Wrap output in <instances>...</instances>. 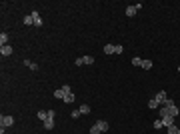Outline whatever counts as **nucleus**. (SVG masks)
<instances>
[{
    "label": "nucleus",
    "mask_w": 180,
    "mask_h": 134,
    "mask_svg": "<svg viewBox=\"0 0 180 134\" xmlns=\"http://www.w3.org/2000/svg\"><path fill=\"white\" fill-rule=\"evenodd\" d=\"M46 112H48V118H54V116H56V112H54V110H46Z\"/></svg>",
    "instance_id": "30"
},
{
    "label": "nucleus",
    "mask_w": 180,
    "mask_h": 134,
    "mask_svg": "<svg viewBox=\"0 0 180 134\" xmlns=\"http://www.w3.org/2000/svg\"><path fill=\"white\" fill-rule=\"evenodd\" d=\"M0 54H2V56H10V54H12V46H10V44L0 46Z\"/></svg>",
    "instance_id": "4"
},
{
    "label": "nucleus",
    "mask_w": 180,
    "mask_h": 134,
    "mask_svg": "<svg viewBox=\"0 0 180 134\" xmlns=\"http://www.w3.org/2000/svg\"><path fill=\"white\" fill-rule=\"evenodd\" d=\"M152 126H154V128H162V126H164V124H162V118L154 120V122H152Z\"/></svg>",
    "instance_id": "23"
},
{
    "label": "nucleus",
    "mask_w": 180,
    "mask_h": 134,
    "mask_svg": "<svg viewBox=\"0 0 180 134\" xmlns=\"http://www.w3.org/2000/svg\"><path fill=\"white\" fill-rule=\"evenodd\" d=\"M12 124H14V116H4V114L0 116V126H2V128H8Z\"/></svg>",
    "instance_id": "1"
},
{
    "label": "nucleus",
    "mask_w": 180,
    "mask_h": 134,
    "mask_svg": "<svg viewBox=\"0 0 180 134\" xmlns=\"http://www.w3.org/2000/svg\"><path fill=\"white\" fill-rule=\"evenodd\" d=\"M74 64H76V66H82V64H84V62H82V56H80V58H76V60H74Z\"/></svg>",
    "instance_id": "29"
},
{
    "label": "nucleus",
    "mask_w": 180,
    "mask_h": 134,
    "mask_svg": "<svg viewBox=\"0 0 180 134\" xmlns=\"http://www.w3.org/2000/svg\"><path fill=\"white\" fill-rule=\"evenodd\" d=\"M148 108H152V110H154V108H160V104L152 98V100H148Z\"/></svg>",
    "instance_id": "20"
},
{
    "label": "nucleus",
    "mask_w": 180,
    "mask_h": 134,
    "mask_svg": "<svg viewBox=\"0 0 180 134\" xmlns=\"http://www.w3.org/2000/svg\"><path fill=\"white\" fill-rule=\"evenodd\" d=\"M136 12H138V10H136V6H134V4H132V6H126V16H130V18H132Z\"/></svg>",
    "instance_id": "11"
},
{
    "label": "nucleus",
    "mask_w": 180,
    "mask_h": 134,
    "mask_svg": "<svg viewBox=\"0 0 180 134\" xmlns=\"http://www.w3.org/2000/svg\"><path fill=\"white\" fill-rule=\"evenodd\" d=\"M54 124H56V122H54V118H46V120H44V128H46V130H52Z\"/></svg>",
    "instance_id": "8"
},
{
    "label": "nucleus",
    "mask_w": 180,
    "mask_h": 134,
    "mask_svg": "<svg viewBox=\"0 0 180 134\" xmlns=\"http://www.w3.org/2000/svg\"><path fill=\"white\" fill-rule=\"evenodd\" d=\"M132 64H134V66H142V58H140V56H134V58H132Z\"/></svg>",
    "instance_id": "22"
},
{
    "label": "nucleus",
    "mask_w": 180,
    "mask_h": 134,
    "mask_svg": "<svg viewBox=\"0 0 180 134\" xmlns=\"http://www.w3.org/2000/svg\"><path fill=\"white\" fill-rule=\"evenodd\" d=\"M8 40H10V38H8V34H6V32H0V46H6V44H8Z\"/></svg>",
    "instance_id": "9"
},
{
    "label": "nucleus",
    "mask_w": 180,
    "mask_h": 134,
    "mask_svg": "<svg viewBox=\"0 0 180 134\" xmlns=\"http://www.w3.org/2000/svg\"><path fill=\"white\" fill-rule=\"evenodd\" d=\"M80 116V110H72V114H70V118H78Z\"/></svg>",
    "instance_id": "28"
},
{
    "label": "nucleus",
    "mask_w": 180,
    "mask_h": 134,
    "mask_svg": "<svg viewBox=\"0 0 180 134\" xmlns=\"http://www.w3.org/2000/svg\"><path fill=\"white\" fill-rule=\"evenodd\" d=\"M24 66H28L30 70H38V64H36V62H32V60H28V58L24 60Z\"/></svg>",
    "instance_id": "10"
},
{
    "label": "nucleus",
    "mask_w": 180,
    "mask_h": 134,
    "mask_svg": "<svg viewBox=\"0 0 180 134\" xmlns=\"http://www.w3.org/2000/svg\"><path fill=\"white\" fill-rule=\"evenodd\" d=\"M142 68H144V70H150V68H152V60H142Z\"/></svg>",
    "instance_id": "21"
},
{
    "label": "nucleus",
    "mask_w": 180,
    "mask_h": 134,
    "mask_svg": "<svg viewBox=\"0 0 180 134\" xmlns=\"http://www.w3.org/2000/svg\"><path fill=\"white\" fill-rule=\"evenodd\" d=\"M166 98H168V96H166V92H164V90H160V92H156V96H154V100H156L158 104H160V106H162V104L166 102Z\"/></svg>",
    "instance_id": "2"
},
{
    "label": "nucleus",
    "mask_w": 180,
    "mask_h": 134,
    "mask_svg": "<svg viewBox=\"0 0 180 134\" xmlns=\"http://www.w3.org/2000/svg\"><path fill=\"white\" fill-rule=\"evenodd\" d=\"M164 116H172V114H170L168 106H164V104H162V106H160V118H164Z\"/></svg>",
    "instance_id": "7"
},
{
    "label": "nucleus",
    "mask_w": 180,
    "mask_h": 134,
    "mask_svg": "<svg viewBox=\"0 0 180 134\" xmlns=\"http://www.w3.org/2000/svg\"><path fill=\"white\" fill-rule=\"evenodd\" d=\"M22 24H26V26H30V24H34V18H32V14H26V16H24V20H22Z\"/></svg>",
    "instance_id": "16"
},
{
    "label": "nucleus",
    "mask_w": 180,
    "mask_h": 134,
    "mask_svg": "<svg viewBox=\"0 0 180 134\" xmlns=\"http://www.w3.org/2000/svg\"><path fill=\"white\" fill-rule=\"evenodd\" d=\"M74 100H76V98H74V92H70V94H66V96L62 98V102H66V104H72Z\"/></svg>",
    "instance_id": "12"
},
{
    "label": "nucleus",
    "mask_w": 180,
    "mask_h": 134,
    "mask_svg": "<svg viewBox=\"0 0 180 134\" xmlns=\"http://www.w3.org/2000/svg\"><path fill=\"white\" fill-rule=\"evenodd\" d=\"M30 14H32V18H34V24H36V26H42V18H40V14H38V12L34 10V12H30Z\"/></svg>",
    "instance_id": "5"
},
{
    "label": "nucleus",
    "mask_w": 180,
    "mask_h": 134,
    "mask_svg": "<svg viewBox=\"0 0 180 134\" xmlns=\"http://www.w3.org/2000/svg\"><path fill=\"white\" fill-rule=\"evenodd\" d=\"M82 62H84V64H94V56L84 54V56H82Z\"/></svg>",
    "instance_id": "14"
},
{
    "label": "nucleus",
    "mask_w": 180,
    "mask_h": 134,
    "mask_svg": "<svg viewBox=\"0 0 180 134\" xmlns=\"http://www.w3.org/2000/svg\"><path fill=\"white\" fill-rule=\"evenodd\" d=\"M94 126H98V128H100V132H106V130L110 128V124L106 122V120H96V124H94Z\"/></svg>",
    "instance_id": "3"
},
{
    "label": "nucleus",
    "mask_w": 180,
    "mask_h": 134,
    "mask_svg": "<svg viewBox=\"0 0 180 134\" xmlns=\"http://www.w3.org/2000/svg\"><path fill=\"white\" fill-rule=\"evenodd\" d=\"M104 54H114V44H106L104 46Z\"/></svg>",
    "instance_id": "18"
},
{
    "label": "nucleus",
    "mask_w": 180,
    "mask_h": 134,
    "mask_svg": "<svg viewBox=\"0 0 180 134\" xmlns=\"http://www.w3.org/2000/svg\"><path fill=\"white\" fill-rule=\"evenodd\" d=\"M60 88L64 90V92H66V94H70V92H72V88H70V86H68V84H64V86H60Z\"/></svg>",
    "instance_id": "27"
},
{
    "label": "nucleus",
    "mask_w": 180,
    "mask_h": 134,
    "mask_svg": "<svg viewBox=\"0 0 180 134\" xmlns=\"http://www.w3.org/2000/svg\"><path fill=\"white\" fill-rule=\"evenodd\" d=\"M178 134H180V128H178Z\"/></svg>",
    "instance_id": "32"
},
{
    "label": "nucleus",
    "mask_w": 180,
    "mask_h": 134,
    "mask_svg": "<svg viewBox=\"0 0 180 134\" xmlns=\"http://www.w3.org/2000/svg\"><path fill=\"white\" fill-rule=\"evenodd\" d=\"M168 134H178V126H174V124H172V126L168 128Z\"/></svg>",
    "instance_id": "24"
},
{
    "label": "nucleus",
    "mask_w": 180,
    "mask_h": 134,
    "mask_svg": "<svg viewBox=\"0 0 180 134\" xmlns=\"http://www.w3.org/2000/svg\"><path fill=\"white\" fill-rule=\"evenodd\" d=\"M54 96H56V98H60V100H62V98L66 96V92H64V90H62V88H56V90H54Z\"/></svg>",
    "instance_id": "17"
},
{
    "label": "nucleus",
    "mask_w": 180,
    "mask_h": 134,
    "mask_svg": "<svg viewBox=\"0 0 180 134\" xmlns=\"http://www.w3.org/2000/svg\"><path fill=\"white\" fill-rule=\"evenodd\" d=\"M162 124H164L166 128H170V126L174 124V116H164V118H162Z\"/></svg>",
    "instance_id": "6"
},
{
    "label": "nucleus",
    "mask_w": 180,
    "mask_h": 134,
    "mask_svg": "<svg viewBox=\"0 0 180 134\" xmlns=\"http://www.w3.org/2000/svg\"><path fill=\"white\" fill-rule=\"evenodd\" d=\"M90 134H100V128H98V126H92V128H90Z\"/></svg>",
    "instance_id": "26"
},
{
    "label": "nucleus",
    "mask_w": 180,
    "mask_h": 134,
    "mask_svg": "<svg viewBox=\"0 0 180 134\" xmlns=\"http://www.w3.org/2000/svg\"><path fill=\"white\" fill-rule=\"evenodd\" d=\"M36 118H38V120H42V122H44L46 118H48V112H46V110H38V114H36Z\"/></svg>",
    "instance_id": "15"
},
{
    "label": "nucleus",
    "mask_w": 180,
    "mask_h": 134,
    "mask_svg": "<svg viewBox=\"0 0 180 134\" xmlns=\"http://www.w3.org/2000/svg\"><path fill=\"white\" fill-rule=\"evenodd\" d=\"M78 110H80V114H84V116H86V114H90V112H92V108H90L88 104H82Z\"/></svg>",
    "instance_id": "13"
},
{
    "label": "nucleus",
    "mask_w": 180,
    "mask_h": 134,
    "mask_svg": "<svg viewBox=\"0 0 180 134\" xmlns=\"http://www.w3.org/2000/svg\"><path fill=\"white\" fill-rule=\"evenodd\" d=\"M164 106H168V108H172V106H176V102L170 100V98H166V102H164Z\"/></svg>",
    "instance_id": "25"
},
{
    "label": "nucleus",
    "mask_w": 180,
    "mask_h": 134,
    "mask_svg": "<svg viewBox=\"0 0 180 134\" xmlns=\"http://www.w3.org/2000/svg\"><path fill=\"white\" fill-rule=\"evenodd\" d=\"M122 52H124L122 44H114V54H122Z\"/></svg>",
    "instance_id": "19"
},
{
    "label": "nucleus",
    "mask_w": 180,
    "mask_h": 134,
    "mask_svg": "<svg viewBox=\"0 0 180 134\" xmlns=\"http://www.w3.org/2000/svg\"><path fill=\"white\" fill-rule=\"evenodd\" d=\"M178 110H180V102H178Z\"/></svg>",
    "instance_id": "31"
}]
</instances>
